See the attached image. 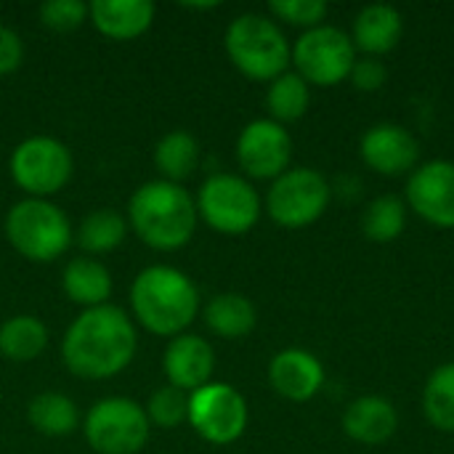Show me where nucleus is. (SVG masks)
<instances>
[{
	"label": "nucleus",
	"mask_w": 454,
	"mask_h": 454,
	"mask_svg": "<svg viewBox=\"0 0 454 454\" xmlns=\"http://www.w3.org/2000/svg\"><path fill=\"white\" fill-rule=\"evenodd\" d=\"M136 346L138 338L130 317L120 306L104 303L74 317L61 340V359L77 378L106 380L133 362Z\"/></svg>",
	"instance_id": "nucleus-1"
},
{
	"label": "nucleus",
	"mask_w": 454,
	"mask_h": 454,
	"mask_svg": "<svg viewBox=\"0 0 454 454\" xmlns=\"http://www.w3.org/2000/svg\"><path fill=\"white\" fill-rule=\"evenodd\" d=\"M197 221L194 197L162 178L141 184L128 202V226L152 250H181L194 237Z\"/></svg>",
	"instance_id": "nucleus-2"
},
{
	"label": "nucleus",
	"mask_w": 454,
	"mask_h": 454,
	"mask_svg": "<svg viewBox=\"0 0 454 454\" xmlns=\"http://www.w3.org/2000/svg\"><path fill=\"white\" fill-rule=\"evenodd\" d=\"M130 309L138 325L149 333L176 338L197 319L200 290L181 269L154 263L141 269L133 279Z\"/></svg>",
	"instance_id": "nucleus-3"
},
{
	"label": "nucleus",
	"mask_w": 454,
	"mask_h": 454,
	"mask_svg": "<svg viewBox=\"0 0 454 454\" xmlns=\"http://www.w3.org/2000/svg\"><path fill=\"white\" fill-rule=\"evenodd\" d=\"M223 48L229 61L250 80L271 82L287 72L293 61V48L279 29V24L263 13L237 16L223 35Z\"/></svg>",
	"instance_id": "nucleus-4"
},
{
	"label": "nucleus",
	"mask_w": 454,
	"mask_h": 454,
	"mask_svg": "<svg viewBox=\"0 0 454 454\" xmlns=\"http://www.w3.org/2000/svg\"><path fill=\"white\" fill-rule=\"evenodd\" d=\"M5 237L21 258L32 263H51L67 253L74 231L59 205L51 200L24 197L5 213Z\"/></svg>",
	"instance_id": "nucleus-5"
},
{
	"label": "nucleus",
	"mask_w": 454,
	"mask_h": 454,
	"mask_svg": "<svg viewBox=\"0 0 454 454\" xmlns=\"http://www.w3.org/2000/svg\"><path fill=\"white\" fill-rule=\"evenodd\" d=\"M8 170L13 184L35 200H51L59 194L72 173L74 160L67 144H61L53 136H29L21 144L13 146Z\"/></svg>",
	"instance_id": "nucleus-6"
},
{
	"label": "nucleus",
	"mask_w": 454,
	"mask_h": 454,
	"mask_svg": "<svg viewBox=\"0 0 454 454\" xmlns=\"http://www.w3.org/2000/svg\"><path fill=\"white\" fill-rule=\"evenodd\" d=\"M82 431L93 452L138 454L149 442L152 423L138 402L128 396H106L88 410Z\"/></svg>",
	"instance_id": "nucleus-7"
},
{
	"label": "nucleus",
	"mask_w": 454,
	"mask_h": 454,
	"mask_svg": "<svg viewBox=\"0 0 454 454\" xmlns=\"http://www.w3.org/2000/svg\"><path fill=\"white\" fill-rule=\"evenodd\" d=\"M197 215L218 234H247L261 218V197L250 181L231 173L210 176L197 192Z\"/></svg>",
	"instance_id": "nucleus-8"
},
{
	"label": "nucleus",
	"mask_w": 454,
	"mask_h": 454,
	"mask_svg": "<svg viewBox=\"0 0 454 454\" xmlns=\"http://www.w3.org/2000/svg\"><path fill=\"white\" fill-rule=\"evenodd\" d=\"M330 197L333 189L319 170L293 168L271 184L266 194V213L285 229H303L325 215Z\"/></svg>",
	"instance_id": "nucleus-9"
},
{
	"label": "nucleus",
	"mask_w": 454,
	"mask_h": 454,
	"mask_svg": "<svg viewBox=\"0 0 454 454\" xmlns=\"http://www.w3.org/2000/svg\"><path fill=\"white\" fill-rule=\"evenodd\" d=\"M293 61L309 85L330 88L348 80L356 64V48L343 29L322 24L298 37L293 45Z\"/></svg>",
	"instance_id": "nucleus-10"
},
{
	"label": "nucleus",
	"mask_w": 454,
	"mask_h": 454,
	"mask_svg": "<svg viewBox=\"0 0 454 454\" xmlns=\"http://www.w3.org/2000/svg\"><path fill=\"white\" fill-rule=\"evenodd\" d=\"M247 402L226 383H207L189 394V426L213 447L234 444L247 428Z\"/></svg>",
	"instance_id": "nucleus-11"
},
{
	"label": "nucleus",
	"mask_w": 454,
	"mask_h": 454,
	"mask_svg": "<svg viewBox=\"0 0 454 454\" xmlns=\"http://www.w3.org/2000/svg\"><path fill=\"white\" fill-rule=\"evenodd\" d=\"M293 138L285 125L263 117L242 128L237 138V162L250 178L277 181L290 170Z\"/></svg>",
	"instance_id": "nucleus-12"
},
{
	"label": "nucleus",
	"mask_w": 454,
	"mask_h": 454,
	"mask_svg": "<svg viewBox=\"0 0 454 454\" xmlns=\"http://www.w3.org/2000/svg\"><path fill=\"white\" fill-rule=\"evenodd\" d=\"M407 202L431 226L454 229V162L420 165L407 181Z\"/></svg>",
	"instance_id": "nucleus-13"
},
{
	"label": "nucleus",
	"mask_w": 454,
	"mask_h": 454,
	"mask_svg": "<svg viewBox=\"0 0 454 454\" xmlns=\"http://www.w3.org/2000/svg\"><path fill=\"white\" fill-rule=\"evenodd\" d=\"M362 160L380 176H402L420 157L418 138L396 122H380L362 136Z\"/></svg>",
	"instance_id": "nucleus-14"
},
{
	"label": "nucleus",
	"mask_w": 454,
	"mask_h": 454,
	"mask_svg": "<svg viewBox=\"0 0 454 454\" xmlns=\"http://www.w3.org/2000/svg\"><path fill=\"white\" fill-rule=\"evenodd\" d=\"M213 370H215V351L205 338L184 333L170 338V343L165 346L162 372L168 378V386L194 394L197 388L210 383Z\"/></svg>",
	"instance_id": "nucleus-15"
},
{
	"label": "nucleus",
	"mask_w": 454,
	"mask_h": 454,
	"mask_svg": "<svg viewBox=\"0 0 454 454\" xmlns=\"http://www.w3.org/2000/svg\"><path fill=\"white\" fill-rule=\"evenodd\" d=\"M269 383L282 399L301 404L319 394L325 383V367L314 354L303 348H287L271 359Z\"/></svg>",
	"instance_id": "nucleus-16"
},
{
	"label": "nucleus",
	"mask_w": 454,
	"mask_h": 454,
	"mask_svg": "<svg viewBox=\"0 0 454 454\" xmlns=\"http://www.w3.org/2000/svg\"><path fill=\"white\" fill-rule=\"evenodd\" d=\"M399 428V415L386 396H359L343 412V431L348 439L364 447H380L394 439Z\"/></svg>",
	"instance_id": "nucleus-17"
},
{
	"label": "nucleus",
	"mask_w": 454,
	"mask_h": 454,
	"mask_svg": "<svg viewBox=\"0 0 454 454\" xmlns=\"http://www.w3.org/2000/svg\"><path fill=\"white\" fill-rule=\"evenodd\" d=\"M90 24L109 40H136L154 21V3L149 0H93L88 5Z\"/></svg>",
	"instance_id": "nucleus-18"
},
{
	"label": "nucleus",
	"mask_w": 454,
	"mask_h": 454,
	"mask_svg": "<svg viewBox=\"0 0 454 454\" xmlns=\"http://www.w3.org/2000/svg\"><path fill=\"white\" fill-rule=\"evenodd\" d=\"M402 32H404V19L399 8L386 5V3H372L356 13L351 40H354V48L364 51L367 56L380 59L383 53L399 45Z\"/></svg>",
	"instance_id": "nucleus-19"
},
{
	"label": "nucleus",
	"mask_w": 454,
	"mask_h": 454,
	"mask_svg": "<svg viewBox=\"0 0 454 454\" xmlns=\"http://www.w3.org/2000/svg\"><path fill=\"white\" fill-rule=\"evenodd\" d=\"M61 290L67 293V298L72 303L82 306V311L85 309H96V306L109 303L112 274H109V269L101 261H96L90 255H80V258H72L64 266Z\"/></svg>",
	"instance_id": "nucleus-20"
},
{
	"label": "nucleus",
	"mask_w": 454,
	"mask_h": 454,
	"mask_svg": "<svg viewBox=\"0 0 454 454\" xmlns=\"http://www.w3.org/2000/svg\"><path fill=\"white\" fill-rule=\"evenodd\" d=\"M202 319L213 335L239 340L255 330L258 314L250 298H245L242 293H221L202 309Z\"/></svg>",
	"instance_id": "nucleus-21"
},
{
	"label": "nucleus",
	"mask_w": 454,
	"mask_h": 454,
	"mask_svg": "<svg viewBox=\"0 0 454 454\" xmlns=\"http://www.w3.org/2000/svg\"><path fill=\"white\" fill-rule=\"evenodd\" d=\"M200 165V144L186 130H170L165 133L154 146V168L160 170L162 181L181 184L194 176Z\"/></svg>",
	"instance_id": "nucleus-22"
},
{
	"label": "nucleus",
	"mask_w": 454,
	"mask_h": 454,
	"mask_svg": "<svg viewBox=\"0 0 454 454\" xmlns=\"http://www.w3.org/2000/svg\"><path fill=\"white\" fill-rule=\"evenodd\" d=\"M48 346V327L32 314H16L0 325V354L8 362L27 364Z\"/></svg>",
	"instance_id": "nucleus-23"
},
{
	"label": "nucleus",
	"mask_w": 454,
	"mask_h": 454,
	"mask_svg": "<svg viewBox=\"0 0 454 454\" xmlns=\"http://www.w3.org/2000/svg\"><path fill=\"white\" fill-rule=\"evenodd\" d=\"M125 234H128V218L112 207H101L80 221L74 231V242L90 255H104L120 247Z\"/></svg>",
	"instance_id": "nucleus-24"
},
{
	"label": "nucleus",
	"mask_w": 454,
	"mask_h": 454,
	"mask_svg": "<svg viewBox=\"0 0 454 454\" xmlns=\"http://www.w3.org/2000/svg\"><path fill=\"white\" fill-rule=\"evenodd\" d=\"M27 418L37 434L53 436V439L72 434L80 423V412H77L74 402L64 394H56V391L37 394L27 407Z\"/></svg>",
	"instance_id": "nucleus-25"
},
{
	"label": "nucleus",
	"mask_w": 454,
	"mask_h": 454,
	"mask_svg": "<svg viewBox=\"0 0 454 454\" xmlns=\"http://www.w3.org/2000/svg\"><path fill=\"white\" fill-rule=\"evenodd\" d=\"M309 104H311L309 82L298 72H285L269 82V90H266V109L271 114L269 120L279 125L295 122L309 112Z\"/></svg>",
	"instance_id": "nucleus-26"
},
{
	"label": "nucleus",
	"mask_w": 454,
	"mask_h": 454,
	"mask_svg": "<svg viewBox=\"0 0 454 454\" xmlns=\"http://www.w3.org/2000/svg\"><path fill=\"white\" fill-rule=\"evenodd\" d=\"M404 229H407V205L399 197L383 194L364 207L362 231L370 242H380V245L394 242L404 234Z\"/></svg>",
	"instance_id": "nucleus-27"
},
{
	"label": "nucleus",
	"mask_w": 454,
	"mask_h": 454,
	"mask_svg": "<svg viewBox=\"0 0 454 454\" xmlns=\"http://www.w3.org/2000/svg\"><path fill=\"white\" fill-rule=\"evenodd\" d=\"M423 412L436 431L454 434V362L431 372L423 391Z\"/></svg>",
	"instance_id": "nucleus-28"
},
{
	"label": "nucleus",
	"mask_w": 454,
	"mask_h": 454,
	"mask_svg": "<svg viewBox=\"0 0 454 454\" xmlns=\"http://www.w3.org/2000/svg\"><path fill=\"white\" fill-rule=\"evenodd\" d=\"M146 418L157 428H178L189 423V394L176 386H162L152 394L149 404L144 407Z\"/></svg>",
	"instance_id": "nucleus-29"
},
{
	"label": "nucleus",
	"mask_w": 454,
	"mask_h": 454,
	"mask_svg": "<svg viewBox=\"0 0 454 454\" xmlns=\"http://www.w3.org/2000/svg\"><path fill=\"white\" fill-rule=\"evenodd\" d=\"M269 11L279 21H287L293 27L314 29V27H322L330 5L325 0H271Z\"/></svg>",
	"instance_id": "nucleus-30"
},
{
	"label": "nucleus",
	"mask_w": 454,
	"mask_h": 454,
	"mask_svg": "<svg viewBox=\"0 0 454 454\" xmlns=\"http://www.w3.org/2000/svg\"><path fill=\"white\" fill-rule=\"evenodd\" d=\"M43 27L53 32H74L88 19V5L82 0H48L37 8Z\"/></svg>",
	"instance_id": "nucleus-31"
},
{
	"label": "nucleus",
	"mask_w": 454,
	"mask_h": 454,
	"mask_svg": "<svg viewBox=\"0 0 454 454\" xmlns=\"http://www.w3.org/2000/svg\"><path fill=\"white\" fill-rule=\"evenodd\" d=\"M348 80H351L359 90L372 93V90H380V88L386 85V80H388V69H386V64H383L380 59H375V56H364V59H359V61L354 64V69H351Z\"/></svg>",
	"instance_id": "nucleus-32"
},
{
	"label": "nucleus",
	"mask_w": 454,
	"mask_h": 454,
	"mask_svg": "<svg viewBox=\"0 0 454 454\" xmlns=\"http://www.w3.org/2000/svg\"><path fill=\"white\" fill-rule=\"evenodd\" d=\"M21 61H24V43H21V37L11 27L0 24V74L16 72L21 67Z\"/></svg>",
	"instance_id": "nucleus-33"
}]
</instances>
